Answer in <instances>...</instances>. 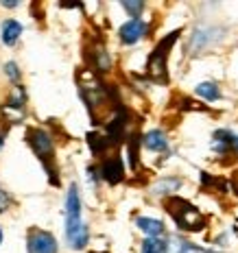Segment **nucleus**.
Segmentation results:
<instances>
[{"instance_id":"obj_1","label":"nucleus","mask_w":238,"mask_h":253,"mask_svg":"<svg viewBox=\"0 0 238 253\" xmlns=\"http://www.w3.org/2000/svg\"><path fill=\"white\" fill-rule=\"evenodd\" d=\"M66 238L72 249L77 251L86 249L90 240V231L86 223L81 220V199H79V190L75 183L68 190V199H66Z\"/></svg>"},{"instance_id":"obj_2","label":"nucleus","mask_w":238,"mask_h":253,"mask_svg":"<svg viewBox=\"0 0 238 253\" xmlns=\"http://www.w3.org/2000/svg\"><path fill=\"white\" fill-rule=\"evenodd\" d=\"M168 212L173 214L179 229L199 231V229H203V225H205V218L199 214V210L192 208V205L186 201H182V199H171V201H168Z\"/></svg>"},{"instance_id":"obj_3","label":"nucleus","mask_w":238,"mask_h":253,"mask_svg":"<svg viewBox=\"0 0 238 253\" xmlns=\"http://www.w3.org/2000/svg\"><path fill=\"white\" fill-rule=\"evenodd\" d=\"M179 31L175 33H171L166 40H162L160 44H157V48L153 50V55L149 57V66H146V70H149V75L155 79V81H166V59H168V50H171V46L175 44Z\"/></svg>"},{"instance_id":"obj_4","label":"nucleus","mask_w":238,"mask_h":253,"mask_svg":"<svg viewBox=\"0 0 238 253\" xmlns=\"http://www.w3.org/2000/svg\"><path fill=\"white\" fill-rule=\"evenodd\" d=\"M26 245H29V253H57V240L48 231L33 229Z\"/></svg>"},{"instance_id":"obj_5","label":"nucleus","mask_w":238,"mask_h":253,"mask_svg":"<svg viewBox=\"0 0 238 253\" xmlns=\"http://www.w3.org/2000/svg\"><path fill=\"white\" fill-rule=\"evenodd\" d=\"M144 33H146V24L140 18H131L129 22H125L120 26V40L125 44H136Z\"/></svg>"},{"instance_id":"obj_6","label":"nucleus","mask_w":238,"mask_h":253,"mask_svg":"<svg viewBox=\"0 0 238 253\" xmlns=\"http://www.w3.org/2000/svg\"><path fill=\"white\" fill-rule=\"evenodd\" d=\"M100 175L107 183H118L123 181V175H125V168H123V160L120 157H109V160L103 162V166H100Z\"/></svg>"},{"instance_id":"obj_7","label":"nucleus","mask_w":238,"mask_h":253,"mask_svg":"<svg viewBox=\"0 0 238 253\" xmlns=\"http://www.w3.org/2000/svg\"><path fill=\"white\" fill-rule=\"evenodd\" d=\"M29 142H31V146H33V151L38 153V155H42V160H46V157L52 153V140L46 131H42V129L31 131Z\"/></svg>"},{"instance_id":"obj_8","label":"nucleus","mask_w":238,"mask_h":253,"mask_svg":"<svg viewBox=\"0 0 238 253\" xmlns=\"http://www.w3.org/2000/svg\"><path fill=\"white\" fill-rule=\"evenodd\" d=\"M20 33H22V24L15 22V20H4L2 26H0V40L7 46H13L18 42Z\"/></svg>"},{"instance_id":"obj_9","label":"nucleus","mask_w":238,"mask_h":253,"mask_svg":"<svg viewBox=\"0 0 238 253\" xmlns=\"http://www.w3.org/2000/svg\"><path fill=\"white\" fill-rule=\"evenodd\" d=\"M144 146L149 151H164L168 146V140H166V133L160 129H153L144 135Z\"/></svg>"},{"instance_id":"obj_10","label":"nucleus","mask_w":238,"mask_h":253,"mask_svg":"<svg viewBox=\"0 0 238 253\" xmlns=\"http://www.w3.org/2000/svg\"><path fill=\"white\" fill-rule=\"evenodd\" d=\"M234 144V133L227 129H219L214 131V142H212V149L219 153H227Z\"/></svg>"},{"instance_id":"obj_11","label":"nucleus","mask_w":238,"mask_h":253,"mask_svg":"<svg viewBox=\"0 0 238 253\" xmlns=\"http://www.w3.org/2000/svg\"><path fill=\"white\" fill-rule=\"evenodd\" d=\"M138 227H140V231H144L146 236H151V238H157V236H162V231H164V225L160 220L146 218V216L138 218Z\"/></svg>"},{"instance_id":"obj_12","label":"nucleus","mask_w":238,"mask_h":253,"mask_svg":"<svg viewBox=\"0 0 238 253\" xmlns=\"http://www.w3.org/2000/svg\"><path fill=\"white\" fill-rule=\"evenodd\" d=\"M182 186V179L177 177H168V179H162L160 183H155L153 192L155 194H171V192H177V188Z\"/></svg>"},{"instance_id":"obj_13","label":"nucleus","mask_w":238,"mask_h":253,"mask_svg":"<svg viewBox=\"0 0 238 253\" xmlns=\"http://www.w3.org/2000/svg\"><path fill=\"white\" fill-rule=\"evenodd\" d=\"M197 94H199V96H203L205 101H216V98H221L219 85H216V83H210V81L199 83V85H197Z\"/></svg>"},{"instance_id":"obj_14","label":"nucleus","mask_w":238,"mask_h":253,"mask_svg":"<svg viewBox=\"0 0 238 253\" xmlns=\"http://www.w3.org/2000/svg\"><path fill=\"white\" fill-rule=\"evenodd\" d=\"M142 253H168V242L160 238H146L142 242Z\"/></svg>"},{"instance_id":"obj_15","label":"nucleus","mask_w":238,"mask_h":253,"mask_svg":"<svg viewBox=\"0 0 238 253\" xmlns=\"http://www.w3.org/2000/svg\"><path fill=\"white\" fill-rule=\"evenodd\" d=\"M88 144H90V149H92L94 153H103L109 144H112V142H109V138H103V135H98V133H90L88 135Z\"/></svg>"},{"instance_id":"obj_16","label":"nucleus","mask_w":238,"mask_h":253,"mask_svg":"<svg viewBox=\"0 0 238 253\" xmlns=\"http://www.w3.org/2000/svg\"><path fill=\"white\" fill-rule=\"evenodd\" d=\"M123 7L131 13V18H138V15L142 13V9H144V2H131V0H125Z\"/></svg>"},{"instance_id":"obj_17","label":"nucleus","mask_w":238,"mask_h":253,"mask_svg":"<svg viewBox=\"0 0 238 253\" xmlns=\"http://www.w3.org/2000/svg\"><path fill=\"white\" fill-rule=\"evenodd\" d=\"M4 72H7V77H9V79H11V81H18L20 72H18V66H15V63H13V61L4 63Z\"/></svg>"},{"instance_id":"obj_18","label":"nucleus","mask_w":238,"mask_h":253,"mask_svg":"<svg viewBox=\"0 0 238 253\" xmlns=\"http://www.w3.org/2000/svg\"><path fill=\"white\" fill-rule=\"evenodd\" d=\"M7 205H9V197L4 192H0V212H4V210H7Z\"/></svg>"},{"instance_id":"obj_19","label":"nucleus","mask_w":238,"mask_h":253,"mask_svg":"<svg viewBox=\"0 0 238 253\" xmlns=\"http://www.w3.org/2000/svg\"><path fill=\"white\" fill-rule=\"evenodd\" d=\"M0 242H2V229H0Z\"/></svg>"}]
</instances>
